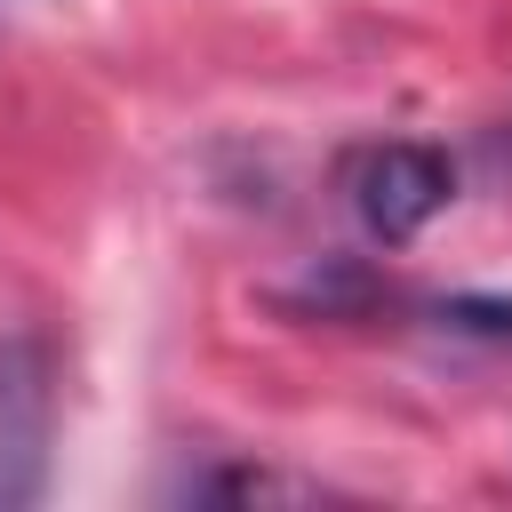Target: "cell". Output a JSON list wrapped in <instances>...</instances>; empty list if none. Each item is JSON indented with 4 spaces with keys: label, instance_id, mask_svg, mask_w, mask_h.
I'll list each match as a JSON object with an SVG mask.
<instances>
[{
    "label": "cell",
    "instance_id": "1",
    "mask_svg": "<svg viewBox=\"0 0 512 512\" xmlns=\"http://www.w3.org/2000/svg\"><path fill=\"white\" fill-rule=\"evenodd\" d=\"M344 200L368 224V240L400 248L456 200V160L424 136H376V144L344 152Z\"/></svg>",
    "mask_w": 512,
    "mask_h": 512
},
{
    "label": "cell",
    "instance_id": "2",
    "mask_svg": "<svg viewBox=\"0 0 512 512\" xmlns=\"http://www.w3.org/2000/svg\"><path fill=\"white\" fill-rule=\"evenodd\" d=\"M48 424H56L48 344L40 336H8L0 344V512L40 496V480H48Z\"/></svg>",
    "mask_w": 512,
    "mask_h": 512
},
{
    "label": "cell",
    "instance_id": "3",
    "mask_svg": "<svg viewBox=\"0 0 512 512\" xmlns=\"http://www.w3.org/2000/svg\"><path fill=\"white\" fill-rule=\"evenodd\" d=\"M176 496H192V504H312L328 488L304 472H280V464H192L176 480Z\"/></svg>",
    "mask_w": 512,
    "mask_h": 512
},
{
    "label": "cell",
    "instance_id": "4",
    "mask_svg": "<svg viewBox=\"0 0 512 512\" xmlns=\"http://www.w3.org/2000/svg\"><path fill=\"white\" fill-rule=\"evenodd\" d=\"M440 320H448V328H464V336L512 344V304H504V296H456V304H440Z\"/></svg>",
    "mask_w": 512,
    "mask_h": 512
},
{
    "label": "cell",
    "instance_id": "5",
    "mask_svg": "<svg viewBox=\"0 0 512 512\" xmlns=\"http://www.w3.org/2000/svg\"><path fill=\"white\" fill-rule=\"evenodd\" d=\"M496 152H504V160H512V128H504V136H496Z\"/></svg>",
    "mask_w": 512,
    "mask_h": 512
}]
</instances>
